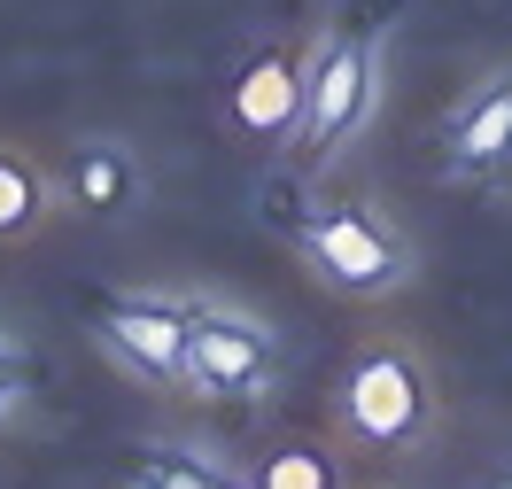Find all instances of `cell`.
I'll use <instances>...</instances> for the list:
<instances>
[{"mask_svg":"<svg viewBox=\"0 0 512 489\" xmlns=\"http://www.w3.org/2000/svg\"><path fill=\"white\" fill-rule=\"evenodd\" d=\"M334 420L350 443L365 451H412L427 420H435V396H427V373L404 342H365L342 373V396H334Z\"/></svg>","mask_w":512,"mask_h":489,"instance_id":"cell-1","label":"cell"},{"mask_svg":"<svg viewBox=\"0 0 512 489\" xmlns=\"http://www.w3.org/2000/svg\"><path fill=\"white\" fill-rule=\"evenodd\" d=\"M303 264L319 272L334 295H357V303H381V295H404L412 288V241L373 218V210H311L303 218Z\"/></svg>","mask_w":512,"mask_h":489,"instance_id":"cell-2","label":"cell"},{"mask_svg":"<svg viewBox=\"0 0 512 489\" xmlns=\"http://www.w3.org/2000/svg\"><path fill=\"white\" fill-rule=\"evenodd\" d=\"M373 94H381V55H373V39L334 32L319 55H311V94H303V117H295V148L311 163H326L365 117H373Z\"/></svg>","mask_w":512,"mask_h":489,"instance_id":"cell-3","label":"cell"},{"mask_svg":"<svg viewBox=\"0 0 512 489\" xmlns=\"http://www.w3.org/2000/svg\"><path fill=\"white\" fill-rule=\"evenodd\" d=\"M272 373H280V342L264 326L233 319V311H194L187 319V381L202 396L249 404V396L272 389Z\"/></svg>","mask_w":512,"mask_h":489,"instance_id":"cell-4","label":"cell"},{"mask_svg":"<svg viewBox=\"0 0 512 489\" xmlns=\"http://www.w3.org/2000/svg\"><path fill=\"white\" fill-rule=\"evenodd\" d=\"M303 94H311V55L303 47H256L241 78H233V132L256 140V148H288L295 140V117H303Z\"/></svg>","mask_w":512,"mask_h":489,"instance_id":"cell-5","label":"cell"},{"mask_svg":"<svg viewBox=\"0 0 512 489\" xmlns=\"http://www.w3.org/2000/svg\"><path fill=\"white\" fill-rule=\"evenodd\" d=\"M187 319L194 311L156 303V295H109L101 303V342L140 381H187Z\"/></svg>","mask_w":512,"mask_h":489,"instance_id":"cell-6","label":"cell"},{"mask_svg":"<svg viewBox=\"0 0 512 489\" xmlns=\"http://www.w3.org/2000/svg\"><path fill=\"white\" fill-rule=\"evenodd\" d=\"M450 163L458 171H505L512 163V78H489L466 117L450 125Z\"/></svg>","mask_w":512,"mask_h":489,"instance_id":"cell-7","label":"cell"},{"mask_svg":"<svg viewBox=\"0 0 512 489\" xmlns=\"http://www.w3.org/2000/svg\"><path fill=\"white\" fill-rule=\"evenodd\" d=\"M70 202H78V218H125L140 202V163L109 140H86L70 156Z\"/></svg>","mask_w":512,"mask_h":489,"instance_id":"cell-8","label":"cell"},{"mask_svg":"<svg viewBox=\"0 0 512 489\" xmlns=\"http://www.w3.org/2000/svg\"><path fill=\"white\" fill-rule=\"evenodd\" d=\"M47 202H55V187H47L39 156L32 148H0V241H32L47 226Z\"/></svg>","mask_w":512,"mask_h":489,"instance_id":"cell-9","label":"cell"},{"mask_svg":"<svg viewBox=\"0 0 512 489\" xmlns=\"http://www.w3.org/2000/svg\"><path fill=\"white\" fill-rule=\"evenodd\" d=\"M249 489H342V458L326 443H280V451L256 458Z\"/></svg>","mask_w":512,"mask_h":489,"instance_id":"cell-10","label":"cell"},{"mask_svg":"<svg viewBox=\"0 0 512 489\" xmlns=\"http://www.w3.org/2000/svg\"><path fill=\"white\" fill-rule=\"evenodd\" d=\"M140 489H233V482L194 451H148L140 458Z\"/></svg>","mask_w":512,"mask_h":489,"instance_id":"cell-11","label":"cell"},{"mask_svg":"<svg viewBox=\"0 0 512 489\" xmlns=\"http://www.w3.org/2000/svg\"><path fill=\"white\" fill-rule=\"evenodd\" d=\"M16 404V381H8V350H0V412Z\"/></svg>","mask_w":512,"mask_h":489,"instance_id":"cell-12","label":"cell"},{"mask_svg":"<svg viewBox=\"0 0 512 489\" xmlns=\"http://www.w3.org/2000/svg\"><path fill=\"white\" fill-rule=\"evenodd\" d=\"M497 489H512V474H505V482H497Z\"/></svg>","mask_w":512,"mask_h":489,"instance_id":"cell-13","label":"cell"}]
</instances>
